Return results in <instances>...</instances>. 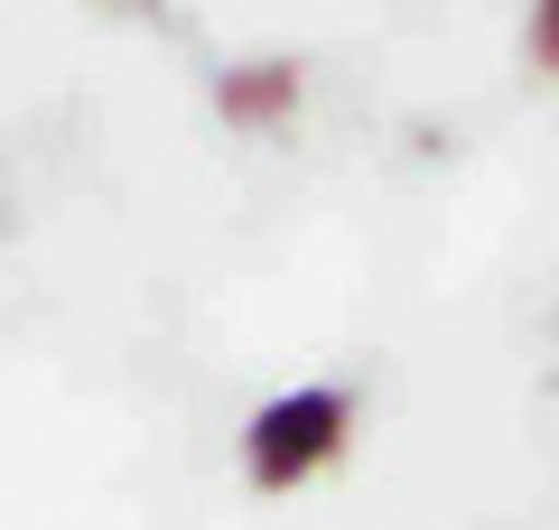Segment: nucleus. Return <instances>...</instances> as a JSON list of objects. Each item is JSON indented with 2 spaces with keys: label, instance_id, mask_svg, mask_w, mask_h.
<instances>
[{
  "label": "nucleus",
  "instance_id": "nucleus-1",
  "mask_svg": "<svg viewBox=\"0 0 559 530\" xmlns=\"http://www.w3.org/2000/svg\"><path fill=\"white\" fill-rule=\"evenodd\" d=\"M336 419H345L336 392H289V400H271L261 429H252V466H261V474H289V466H308V456H326Z\"/></svg>",
  "mask_w": 559,
  "mask_h": 530
}]
</instances>
